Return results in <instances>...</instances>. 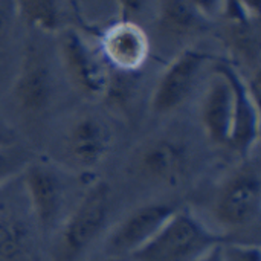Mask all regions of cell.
Segmentation results:
<instances>
[{
    "label": "cell",
    "instance_id": "6",
    "mask_svg": "<svg viewBox=\"0 0 261 261\" xmlns=\"http://www.w3.org/2000/svg\"><path fill=\"white\" fill-rule=\"evenodd\" d=\"M210 55L196 47L179 52L162 72L151 95V110L156 115H168L177 110L191 95Z\"/></svg>",
    "mask_w": 261,
    "mask_h": 261
},
{
    "label": "cell",
    "instance_id": "16",
    "mask_svg": "<svg viewBox=\"0 0 261 261\" xmlns=\"http://www.w3.org/2000/svg\"><path fill=\"white\" fill-rule=\"evenodd\" d=\"M31 240L26 222L14 214H0V261H12L24 254Z\"/></svg>",
    "mask_w": 261,
    "mask_h": 261
},
{
    "label": "cell",
    "instance_id": "18",
    "mask_svg": "<svg viewBox=\"0 0 261 261\" xmlns=\"http://www.w3.org/2000/svg\"><path fill=\"white\" fill-rule=\"evenodd\" d=\"M28 159L21 150L11 145H0V187L24 170Z\"/></svg>",
    "mask_w": 261,
    "mask_h": 261
},
{
    "label": "cell",
    "instance_id": "3",
    "mask_svg": "<svg viewBox=\"0 0 261 261\" xmlns=\"http://www.w3.org/2000/svg\"><path fill=\"white\" fill-rule=\"evenodd\" d=\"M260 213V173L255 165L245 164L219 187L213 202V216L222 228L237 231L257 223Z\"/></svg>",
    "mask_w": 261,
    "mask_h": 261
},
{
    "label": "cell",
    "instance_id": "10",
    "mask_svg": "<svg viewBox=\"0 0 261 261\" xmlns=\"http://www.w3.org/2000/svg\"><path fill=\"white\" fill-rule=\"evenodd\" d=\"M21 177L37 225L43 231H50L63 208V184L58 173L46 164L28 162Z\"/></svg>",
    "mask_w": 261,
    "mask_h": 261
},
{
    "label": "cell",
    "instance_id": "24",
    "mask_svg": "<svg viewBox=\"0 0 261 261\" xmlns=\"http://www.w3.org/2000/svg\"><path fill=\"white\" fill-rule=\"evenodd\" d=\"M219 246H220V245L214 246L213 249H210L206 254H203L199 260H196V261H222V258H220V249H219Z\"/></svg>",
    "mask_w": 261,
    "mask_h": 261
},
{
    "label": "cell",
    "instance_id": "19",
    "mask_svg": "<svg viewBox=\"0 0 261 261\" xmlns=\"http://www.w3.org/2000/svg\"><path fill=\"white\" fill-rule=\"evenodd\" d=\"M219 249L222 261H261V249L258 245L222 242Z\"/></svg>",
    "mask_w": 261,
    "mask_h": 261
},
{
    "label": "cell",
    "instance_id": "8",
    "mask_svg": "<svg viewBox=\"0 0 261 261\" xmlns=\"http://www.w3.org/2000/svg\"><path fill=\"white\" fill-rule=\"evenodd\" d=\"M55 90V78L46 52L37 43H28L14 83V99L28 115L47 109Z\"/></svg>",
    "mask_w": 261,
    "mask_h": 261
},
{
    "label": "cell",
    "instance_id": "11",
    "mask_svg": "<svg viewBox=\"0 0 261 261\" xmlns=\"http://www.w3.org/2000/svg\"><path fill=\"white\" fill-rule=\"evenodd\" d=\"M188 164L190 154L182 142L171 138H158L138 151L135 170L145 179L174 185L184 179Z\"/></svg>",
    "mask_w": 261,
    "mask_h": 261
},
{
    "label": "cell",
    "instance_id": "5",
    "mask_svg": "<svg viewBox=\"0 0 261 261\" xmlns=\"http://www.w3.org/2000/svg\"><path fill=\"white\" fill-rule=\"evenodd\" d=\"M217 70L225 73L234 89V127L229 145L240 154H248L255 147L260 135V110H258V90H260V70L251 73L245 80L231 61L220 60L216 63Z\"/></svg>",
    "mask_w": 261,
    "mask_h": 261
},
{
    "label": "cell",
    "instance_id": "9",
    "mask_svg": "<svg viewBox=\"0 0 261 261\" xmlns=\"http://www.w3.org/2000/svg\"><path fill=\"white\" fill-rule=\"evenodd\" d=\"M176 210L170 203H148L136 208L107 237V254L112 258L130 257L151 240Z\"/></svg>",
    "mask_w": 261,
    "mask_h": 261
},
{
    "label": "cell",
    "instance_id": "21",
    "mask_svg": "<svg viewBox=\"0 0 261 261\" xmlns=\"http://www.w3.org/2000/svg\"><path fill=\"white\" fill-rule=\"evenodd\" d=\"M190 2L210 21L222 17L226 6V0H190Z\"/></svg>",
    "mask_w": 261,
    "mask_h": 261
},
{
    "label": "cell",
    "instance_id": "17",
    "mask_svg": "<svg viewBox=\"0 0 261 261\" xmlns=\"http://www.w3.org/2000/svg\"><path fill=\"white\" fill-rule=\"evenodd\" d=\"M15 12L20 14L32 28L54 32L60 24L58 0H12Z\"/></svg>",
    "mask_w": 261,
    "mask_h": 261
},
{
    "label": "cell",
    "instance_id": "15",
    "mask_svg": "<svg viewBox=\"0 0 261 261\" xmlns=\"http://www.w3.org/2000/svg\"><path fill=\"white\" fill-rule=\"evenodd\" d=\"M205 18L190 0H156V24L161 35L182 40L205 32L210 28Z\"/></svg>",
    "mask_w": 261,
    "mask_h": 261
},
{
    "label": "cell",
    "instance_id": "25",
    "mask_svg": "<svg viewBox=\"0 0 261 261\" xmlns=\"http://www.w3.org/2000/svg\"><path fill=\"white\" fill-rule=\"evenodd\" d=\"M109 261H125L124 258H112V260H109Z\"/></svg>",
    "mask_w": 261,
    "mask_h": 261
},
{
    "label": "cell",
    "instance_id": "4",
    "mask_svg": "<svg viewBox=\"0 0 261 261\" xmlns=\"http://www.w3.org/2000/svg\"><path fill=\"white\" fill-rule=\"evenodd\" d=\"M58 52L64 73L76 92L89 99L102 98L110 70L101 54H98L89 41L72 28L60 32Z\"/></svg>",
    "mask_w": 261,
    "mask_h": 261
},
{
    "label": "cell",
    "instance_id": "12",
    "mask_svg": "<svg viewBox=\"0 0 261 261\" xmlns=\"http://www.w3.org/2000/svg\"><path fill=\"white\" fill-rule=\"evenodd\" d=\"M223 40L236 61L251 69V73L260 70V18L251 15L239 0H226Z\"/></svg>",
    "mask_w": 261,
    "mask_h": 261
},
{
    "label": "cell",
    "instance_id": "2",
    "mask_svg": "<svg viewBox=\"0 0 261 261\" xmlns=\"http://www.w3.org/2000/svg\"><path fill=\"white\" fill-rule=\"evenodd\" d=\"M110 214V188L106 182H95L81 197L64 222L57 260L75 261L99 236Z\"/></svg>",
    "mask_w": 261,
    "mask_h": 261
},
{
    "label": "cell",
    "instance_id": "13",
    "mask_svg": "<svg viewBox=\"0 0 261 261\" xmlns=\"http://www.w3.org/2000/svg\"><path fill=\"white\" fill-rule=\"evenodd\" d=\"M200 119L208 139L216 145H229L234 127V89L225 73L214 69L200 104Z\"/></svg>",
    "mask_w": 261,
    "mask_h": 261
},
{
    "label": "cell",
    "instance_id": "1",
    "mask_svg": "<svg viewBox=\"0 0 261 261\" xmlns=\"http://www.w3.org/2000/svg\"><path fill=\"white\" fill-rule=\"evenodd\" d=\"M225 237L210 229L191 210H176L130 261H196Z\"/></svg>",
    "mask_w": 261,
    "mask_h": 261
},
{
    "label": "cell",
    "instance_id": "26",
    "mask_svg": "<svg viewBox=\"0 0 261 261\" xmlns=\"http://www.w3.org/2000/svg\"><path fill=\"white\" fill-rule=\"evenodd\" d=\"M0 145H5V142H2V141H0Z\"/></svg>",
    "mask_w": 261,
    "mask_h": 261
},
{
    "label": "cell",
    "instance_id": "14",
    "mask_svg": "<svg viewBox=\"0 0 261 261\" xmlns=\"http://www.w3.org/2000/svg\"><path fill=\"white\" fill-rule=\"evenodd\" d=\"M110 141L112 132L102 119L96 116H83L66 135V156L76 167L92 170L104 161L110 148Z\"/></svg>",
    "mask_w": 261,
    "mask_h": 261
},
{
    "label": "cell",
    "instance_id": "20",
    "mask_svg": "<svg viewBox=\"0 0 261 261\" xmlns=\"http://www.w3.org/2000/svg\"><path fill=\"white\" fill-rule=\"evenodd\" d=\"M119 5V20L138 23L148 8L150 0H116Z\"/></svg>",
    "mask_w": 261,
    "mask_h": 261
},
{
    "label": "cell",
    "instance_id": "23",
    "mask_svg": "<svg viewBox=\"0 0 261 261\" xmlns=\"http://www.w3.org/2000/svg\"><path fill=\"white\" fill-rule=\"evenodd\" d=\"M239 3L254 17L260 18V6L261 0H239Z\"/></svg>",
    "mask_w": 261,
    "mask_h": 261
},
{
    "label": "cell",
    "instance_id": "7",
    "mask_svg": "<svg viewBox=\"0 0 261 261\" xmlns=\"http://www.w3.org/2000/svg\"><path fill=\"white\" fill-rule=\"evenodd\" d=\"M99 49L110 70L139 73L150 58L151 43L139 23L119 20L102 31Z\"/></svg>",
    "mask_w": 261,
    "mask_h": 261
},
{
    "label": "cell",
    "instance_id": "22",
    "mask_svg": "<svg viewBox=\"0 0 261 261\" xmlns=\"http://www.w3.org/2000/svg\"><path fill=\"white\" fill-rule=\"evenodd\" d=\"M12 12H15L12 0H0V46L5 43L11 31Z\"/></svg>",
    "mask_w": 261,
    "mask_h": 261
}]
</instances>
